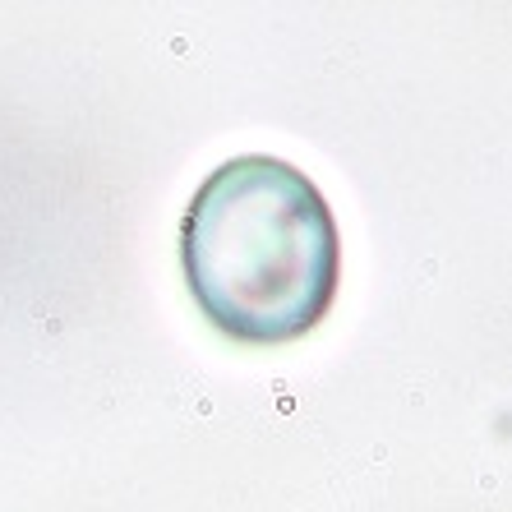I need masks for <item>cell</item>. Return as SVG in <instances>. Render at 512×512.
<instances>
[{"label": "cell", "instance_id": "cell-1", "mask_svg": "<svg viewBox=\"0 0 512 512\" xmlns=\"http://www.w3.org/2000/svg\"><path fill=\"white\" fill-rule=\"evenodd\" d=\"M180 259L217 333L291 342L333 310L342 245L328 199L282 157H231L190 199Z\"/></svg>", "mask_w": 512, "mask_h": 512}]
</instances>
